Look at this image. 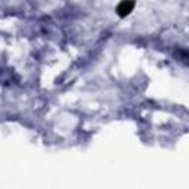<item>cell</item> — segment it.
I'll list each match as a JSON object with an SVG mask.
<instances>
[{
	"label": "cell",
	"instance_id": "1",
	"mask_svg": "<svg viewBox=\"0 0 189 189\" xmlns=\"http://www.w3.org/2000/svg\"><path fill=\"white\" fill-rule=\"evenodd\" d=\"M130 9H132V5H130V2H126V3H123L120 8H118V10H120V13L121 15H124V13H127V12H130Z\"/></svg>",
	"mask_w": 189,
	"mask_h": 189
}]
</instances>
